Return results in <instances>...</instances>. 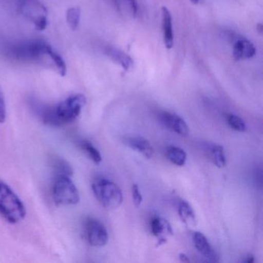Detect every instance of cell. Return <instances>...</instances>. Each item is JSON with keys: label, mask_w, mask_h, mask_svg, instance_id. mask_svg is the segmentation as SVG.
Returning a JSON list of instances; mask_svg holds the SVG:
<instances>
[{"label": "cell", "mask_w": 263, "mask_h": 263, "mask_svg": "<svg viewBox=\"0 0 263 263\" xmlns=\"http://www.w3.org/2000/svg\"><path fill=\"white\" fill-rule=\"evenodd\" d=\"M7 117V107H6L5 97L4 91L0 87V124L5 121Z\"/></svg>", "instance_id": "23"}, {"label": "cell", "mask_w": 263, "mask_h": 263, "mask_svg": "<svg viewBox=\"0 0 263 263\" xmlns=\"http://www.w3.org/2000/svg\"><path fill=\"white\" fill-rule=\"evenodd\" d=\"M117 10L124 16L135 18L138 13V6L136 0H108Z\"/></svg>", "instance_id": "15"}, {"label": "cell", "mask_w": 263, "mask_h": 263, "mask_svg": "<svg viewBox=\"0 0 263 263\" xmlns=\"http://www.w3.org/2000/svg\"><path fill=\"white\" fill-rule=\"evenodd\" d=\"M87 103L86 97L77 93L52 107L41 110L43 122L50 127H60L70 124L78 119Z\"/></svg>", "instance_id": "2"}, {"label": "cell", "mask_w": 263, "mask_h": 263, "mask_svg": "<svg viewBox=\"0 0 263 263\" xmlns=\"http://www.w3.org/2000/svg\"><path fill=\"white\" fill-rule=\"evenodd\" d=\"M161 123L169 130L178 134L180 136L186 137L189 135V126L185 121L176 114L164 111L161 114Z\"/></svg>", "instance_id": "8"}, {"label": "cell", "mask_w": 263, "mask_h": 263, "mask_svg": "<svg viewBox=\"0 0 263 263\" xmlns=\"http://www.w3.org/2000/svg\"><path fill=\"white\" fill-rule=\"evenodd\" d=\"M7 56L14 61L33 63L57 72L61 77L67 74L64 58L43 40H29L9 46Z\"/></svg>", "instance_id": "1"}, {"label": "cell", "mask_w": 263, "mask_h": 263, "mask_svg": "<svg viewBox=\"0 0 263 263\" xmlns=\"http://www.w3.org/2000/svg\"><path fill=\"white\" fill-rule=\"evenodd\" d=\"M78 146L84 152V153L88 155L89 158L95 163V164H100L102 161V157L99 151L93 146L90 141L87 140H81L78 142Z\"/></svg>", "instance_id": "19"}, {"label": "cell", "mask_w": 263, "mask_h": 263, "mask_svg": "<svg viewBox=\"0 0 263 263\" xmlns=\"http://www.w3.org/2000/svg\"><path fill=\"white\" fill-rule=\"evenodd\" d=\"M166 155L171 162L177 166H183L187 160V155L183 149L175 146H170L166 151Z\"/></svg>", "instance_id": "17"}, {"label": "cell", "mask_w": 263, "mask_h": 263, "mask_svg": "<svg viewBox=\"0 0 263 263\" xmlns=\"http://www.w3.org/2000/svg\"><path fill=\"white\" fill-rule=\"evenodd\" d=\"M193 242L195 248L204 258L209 261H218V256L209 243L208 238L201 232H195L193 234Z\"/></svg>", "instance_id": "9"}, {"label": "cell", "mask_w": 263, "mask_h": 263, "mask_svg": "<svg viewBox=\"0 0 263 263\" xmlns=\"http://www.w3.org/2000/svg\"><path fill=\"white\" fill-rule=\"evenodd\" d=\"M25 206L13 189L0 181V215L10 224H16L25 218Z\"/></svg>", "instance_id": "3"}, {"label": "cell", "mask_w": 263, "mask_h": 263, "mask_svg": "<svg viewBox=\"0 0 263 263\" xmlns=\"http://www.w3.org/2000/svg\"><path fill=\"white\" fill-rule=\"evenodd\" d=\"M178 215L181 221L187 226H194L196 224V216L192 206L185 201H181L178 204Z\"/></svg>", "instance_id": "16"}, {"label": "cell", "mask_w": 263, "mask_h": 263, "mask_svg": "<svg viewBox=\"0 0 263 263\" xmlns=\"http://www.w3.org/2000/svg\"><path fill=\"white\" fill-rule=\"evenodd\" d=\"M227 122L230 127L236 132H244L246 130V124L240 117L235 115H229L227 117Z\"/></svg>", "instance_id": "22"}, {"label": "cell", "mask_w": 263, "mask_h": 263, "mask_svg": "<svg viewBox=\"0 0 263 263\" xmlns=\"http://www.w3.org/2000/svg\"><path fill=\"white\" fill-rule=\"evenodd\" d=\"M211 158L216 167L221 168L226 165V155L222 146H212L211 148Z\"/></svg>", "instance_id": "21"}, {"label": "cell", "mask_w": 263, "mask_h": 263, "mask_svg": "<svg viewBox=\"0 0 263 263\" xmlns=\"http://www.w3.org/2000/svg\"><path fill=\"white\" fill-rule=\"evenodd\" d=\"M161 27L164 45L166 48L171 50L174 46L173 24L172 14L165 7L161 8Z\"/></svg>", "instance_id": "10"}, {"label": "cell", "mask_w": 263, "mask_h": 263, "mask_svg": "<svg viewBox=\"0 0 263 263\" xmlns=\"http://www.w3.org/2000/svg\"><path fill=\"white\" fill-rule=\"evenodd\" d=\"M151 230L155 236L159 238L160 244L165 242L167 235H173V229L167 220L160 217H154L151 221Z\"/></svg>", "instance_id": "12"}, {"label": "cell", "mask_w": 263, "mask_h": 263, "mask_svg": "<svg viewBox=\"0 0 263 263\" xmlns=\"http://www.w3.org/2000/svg\"><path fill=\"white\" fill-rule=\"evenodd\" d=\"M126 144L130 148L144 155L145 158H151L153 156V147L145 138L141 137H132L126 140Z\"/></svg>", "instance_id": "13"}, {"label": "cell", "mask_w": 263, "mask_h": 263, "mask_svg": "<svg viewBox=\"0 0 263 263\" xmlns=\"http://www.w3.org/2000/svg\"><path fill=\"white\" fill-rule=\"evenodd\" d=\"M191 2H192V4H197L199 2V0H191Z\"/></svg>", "instance_id": "27"}, {"label": "cell", "mask_w": 263, "mask_h": 263, "mask_svg": "<svg viewBox=\"0 0 263 263\" xmlns=\"http://www.w3.org/2000/svg\"><path fill=\"white\" fill-rule=\"evenodd\" d=\"M179 258L181 261H183V262H189V261H190L189 257L184 253L180 254Z\"/></svg>", "instance_id": "26"}, {"label": "cell", "mask_w": 263, "mask_h": 263, "mask_svg": "<svg viewBox=\"0 0 263 263\" xmlns=\"http://www.w3.org/2000/svg\"><path fill=\"white\" fill-rule=\"evenodd\" d=\"M255 259H254L253 255H248L247 256L244 257L243 258L242 262L246 263H253Z\"/></svg>", "instance_id": "25"}, {"label": "cell", "mask_w": 263, "mask_h": 263, "mask_svg": "<svg viewBox=\"0 0 263 263\" xmlns=\"http://www.w3.org/2000/svg\"><path fill=\"white\" fill-rule=\"evenodd\" d=\"M18 11L34 25L37 31H44L48 25V10L40 0H19Z\"/></svg>", "instance_id": "5"}, {"label": "cell", "mask_w": 263, "mask_h": 263, "mask_svg": "<svg viewBox=\"0 0 263 263\" xmlns=\"http://www.w3.org/2000/svg\"><path fill=\"white\" fill-rule=\"evenodd\" d=\"M104 53L107 55V58H110L116 64H119L125 70H129L133 65V61L128 55L115 47H105Z\"/></svg>", "instance_id": "14"}, {"label": "cell", "mask_w": 263, "mask_h": 263, "mask_svg": "<svg viewBox=\"0 0 263 263\" xmlns=\"http://www.w3.org/2000/svg\"><path fill=\"white\" fill-rule=\"evenodd\" d=\"M84 232L89 244L93 247H103L108 241V233L104 224L95 218H87L84 222Z\"/></svg>", "instance_id": "7"}, {"label": "cell", "mask_w": 263, "mask_h": 263, "mask_svg": "<svg viewBox=\"0 0 263 263\" xmlns=\"http://www.w3.org/2000/svg\"><path fill=\"white\" fill-rule=\"evenodd\" d=\"M81 10L79 7H70L66 13V21L72 31H75L79 27Z\"/></svg>", "instance_id": "20"}, {"label": "cell", "mask_w": 263, "mask_h": 263, "mask_svg": "<svg viewBox=\"0 0 263 263\" xmlns=\"http://www.w3.org/2000/svg\"><path fill=\"white\" fill-rule=\"evenodd\" d=\"M52 164H53V170L55 177H71L73 175V168L66 160L61 158H54Z\"/></svg>", "instance_id": "18"}, {"label": "cell", "mask_w": 263, "mask_h": 263, "mask_svg": "<svg viewBox=\"0 0 263 263\" xmlns=\"http://www.w3.org/2000/svg\"><path fill=\"white\" fill-rule=\"evenodd\" d=\"M132 198H133V201L135 206H136V207H139L141 203H142L143 198L138 184H135L132 185Z\"/></svg>", "instance_id": "24"}, {"label": "cell", "mask_w": 263, "mask_h": 263, "mask_svg": "<svg viewBox=\"0 0 263 263\" xmlns=\"http://www.w3.org/2000/svg\"><path fill=\"white\" fill-rule=\"evenodd\" d=\"M92 190L103 207L115 209L123 202V193L118 184L104 178H97L92 183Z\"/></svg>", "instance_id": "4"}, {"label": "cell", "mask_w": 263, "mask_h": 263, "mask_svg": "<svg viewBox=\"0 0 263 263\" xmlns=\"http://www.w3.org/2000/svg\"><path fill=\"white\" fill-rule=\"evenodd\" d=\"M255 52L256 50L252 43L246 39H241L234 44L232 55L235 61H241L253 58Z\"/></svg>", "instance_id": "11"}, {"label": "cell", "mask_w": 263, "mask_h": 263, "mask_svg": "<svg viewBox=\"0 0 263 263\" xmlns=\"http://www.w3.org/2000/svg\"><path fill=\"white\" fill-rule=\"evenodd\" d=\"M52 195L58 205H74L80 201L79 192L71 177H55Z\"/></svg>", "instance_id": "6"}]
</instances>
